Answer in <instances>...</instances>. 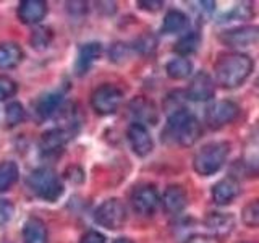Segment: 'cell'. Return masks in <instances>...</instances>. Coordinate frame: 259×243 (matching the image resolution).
Listing matches in <instances>:
<instances>
[{
    "label": "cell",
    "mask_w": 259,
    "mask_h": 243,
    "mask_svg": "<svg viewBox=\"0 0 259 243\" xmlns=\"http://www.w3.org/2000/svg\"><path fill=\"white\" fill-rule=\"evenodd\" d=\"M238 105L232 101H217L214 102L206 112V122L209 128L219 130L225 125H229L238 115Z\"/></svg>",
    "instance_id": "9"
},
{
    "label": "cell",
    "mask_w": 259,
    "mask_h": 243,
    "mask_svg": "<svg viewBox=\"0 0 259 243\" xmlns=\"http://www.w3.org/2000/svg\"><path fill=\"white\" fill-rule=\"evenodd\" d=\"M185 243H221L215 237H210V235H194V237L188 238Z\"/></svg>",
    "instance_id": "35"
},
{
    "label": "cell",
    "mask_w": 259,
    "mask_h": 243,
    "mask_svg": "<svg viewBox=\"0 0 259 243\" xmlns=\"http://www.w3.org/2000/svg\"><path fill=\"white\" fill-rule=\"evenodd\" d=\"M254 68L253 59L241 52H227L222 54L215 62L214 73L215 81L222 88L233 89L246 81Z\"/></svg>",
    "instance_id": "1"
},
{
    "label": "cell",
    "mask_w": 259,
    "mask_h": 243,
    "mask_svg": "<svg viewBox=\"0 0 259 243\" xmlns=\"http://www.w3.org/2000/svg\"><path fill=\"white\" fill-rule=\"evenodd\" d=\"M230 144L227 141H212L204 144L193 159V169L198 175L209 177L217 174L227 162Z\"/></svg>",
    "instance_id": "3"
},
{
    "label": "cell",
    "mask_w": 259,
    "mask_h": 243,
    "mask_svg": "<svg viewBox=\"0 0 259 243\" xmlns=\"http://www.w3.org/2000/svg\"><path fill=\"white\" fill-rule=\"evenodd\" d=\"M113 243H133V241L130 240V238H125V237H121V238H117V240L113 241Z\"/></svg>",
    "instance_id": "36"
},
{
    "label": "cell",
    "mask_w": 259,
    "mask_h": 243,
    "mask_svg": "<svg viewBox=\"0 0 259 243\" xmlns=\"http://www.w3.org/2000/svg\"><path fill=\"white\" fill-rule=\"evenodd\" d=\"M16 89L18 86L10 76L0 75V101H7L8 97H13L16 94Z\"/></svg>",
    "instance_id": "29"
},
{
    "label": "cell",
    "mask_w": 259,
    "mask_h": 243,
    "mask_svg": "<svg viewBox=\"0 0 259 243\" xmlns=\"http://www.w3.org/2000/svg\"><path fill=\"white\" fill-rule=\"evenodd\" d=\"M240 194V183L237 178L225 177L212 186V199L219 206H227Z\"/></svg>",
    "instance_id": "14"
},
{
    "label": "cell",
    "mask_w": 259,
    "mask_h": 243,
    "mask_svg": "<svg viewBox=\"0 0 259 243\" xmlns=\"http://www.w3.org/2000/svg\"><path fill=\"white\" fill-rule=\"evenodd\" d=\"M199 44H201V34L198 31H190L177 40L174 51L177 54H180V57H186L196 52L199 49Z\"/></svg>",
    "instance_id": "24"
},
{
    "label": "cell",
    "mask_w": 259,
    "mask_h": 243,
    "mask_svg": "<svg viewBox=\"0 0 259 243\" xmlns=\"http://www.w3.org/2000/svg\"><path fill=\"white\" fill-rule=\"evenodd\" d=\"M54 39V31L51 28L40 26L37 29L32 31L31 34V46L36 49V51H44L49 47V44L52 43Z\"/></svg>",
    "instance_id": "26"
},
{
    "label": "cell",
    "mask_w": 259,
    "mask_h": 243,
    "mask_svg": "<svg viewBox=\"0 0 259 243\" xmlns=\"http://www.w3.org/2000/svg\"><path fill=\"white\" fill-rule=\"evenodd\" d=\"M24 118V107L20 104V102H10L5 107V124L7 127H16V125H20L21 122Z\"/></svg>",
    "instance_id": "28"
},
{
    "label": "cell",
    "mask_w": 259,
    "mask_h": 243,
    "mask_svg": "<svg viewBox=\"0 0 259 243\" xmlns=\"http://www.w3.org/2000/svg\"><path fill=\"white\" fill-rule=\"evenodd\" d=\"M62 102H63V93L60 91H54V93H47L44 96H40L34 105L36 117L40 120L51 118L54 113L60 109Z\"/></svg>",
    "instance_id": "18"
},
{
    "label": "cell",
    "mask_w": 259,
    "mask_h": 243,
    "mask_svg": "<svg viewBox=\"0 0 259 243\" xmlns=\"http://www.w3.org/2000/svg\"><path fill=\"white\" fill-rule=\"evenodd\" d=\"M241 222L246 227H251V229L259 227V198L249 201L241 209Z\"/></svg>",
    "instance_id": "27"
},
{
    "label": "cell",
    "mask_w": 259,
    "mask_h": 243,
    "mask_svg": "<svg viewBox=\"0 0 259 243\" xmlns=\"http://www.w3.org/2000/svg\"><path fill=\"white\" fill-rule=\"evenodd\" d=\"M79 243H105V237L97 230H88L79 238Z\"/></svg>",
    "instance_id": "33"
},
{
    "label": "cell",
    "mask_w": 259,
    "mask_h": 243,
    "mask_svg": "<svg viewBox=\"0 0 259 243\" xmlns=\"http://www.w3.org/2000/svg\"><path fill=\"white\" fill-rule=\"evenodd\" d=\"M128 52H130V49L125 44L117 43L110 47V59H112V62L120 63L121 60H125L128 57Z\"/></svg>",
    "instance_id": "32"
},
{
    "label": "cell",
    "mask_w": 259,
    "mask_h": 243,
    "mask_svg": "<svg viewBox=\"0 0 259 243\" xmlns=\"http://www.w3.org/2000/svg\"><path fill=\"white\" fill-rule=\"evenodd\" d=\"M20 169L13 160L0 162V193H5L18 182Z\"/></svg>",
    "instance_id": "23"
},
{
    "label": "cell",
    "mask_w": 259,
    "mask_h": 243,
    "mask_svg": "<svg viewBox=\"0 0 259 243\" xmlns=\"http://www.w3.org/2000/svg\"><path fill=\"white\" fill-rule=\"evenodd\" d=\"M23 49L16 43L0 44V70H10L23 62Z\"/></svg>",
    "instance_id": "21"
},
{
    "label": "cell",
    "mask_w": 259,
    "mask_h": 243,
    "mask_svg": "<svg viewBox=\"0 0 259 243\" xmlns=\"http://www.w3.org/2000/svg\"><path fill=\"white\" fill-rule=\"evenodd\" d=\"M165 71H167V76L172 79H185L191 75L193 63L186 59V57H178V59H174L167 63Z\"/></svg>",
    "instance_id": "25"
},
{
    "label": "cell",
    "mask_w": 259,
    "mask_h": 243,
    "mask_svg": "<svg viewBox=\"0 0 259 243\" xmlns=\"http://www.w3.org/2000/svg\"><path fill=\"white\" fill-rule=\"evenodd\" d=\"M13 205L8 199H4V198H0V227L5 225L8 221L12 219L13 216Z\"/></svg>",
    "instance_id": "31"
},
{
    "label": "cell",
    "mask_w": 259,
    "mask_h": 243,
    "mask_svg": "<svg viewBox=\"0 0 259 243\" xmlns=\"http://www.w3.org/2000/svg\"><path fill=\"white\" fill-rule=\"evenodd\" d=\"M94 221L109 230L121 229L126 221L125 205L117 198L105 199L102 205H99V208L94 211Z\"/></svg>",
    "instance_id": "5"
},
{
    "label": "cell",
    "mask_w": 259,
    "mask_h": 243,
    "mask_svg": "<svg viewBox=\"0 0 259 243\" xmlns=\"http://www.w3.org/2000/svg\"><path fill=\"white\" fill-rule=\"evenodd\" d=\"M16 15L24 24H36L47 15V4L44 0H23Z\"/></svg>",
    "instance_id": "16"
},
{
    "label": "cell",
    "mask_w": 259,
    "mask_h": 243,
    "mask_svg": "<svg viewBox=\"0 0 259 243\" xmlns=\"http://www.w3.org/2000/svg\"><path fill=\"white\" fill-rule=\"evenodd\" d=\"M121 101H123V93L115 85H101L91 94V105L99 115H110L120 107Z\"/></svg>",
    "instance_id": "6"
},
{
    "label": "cell",
    "mask_w": 259,
    "mask_h": 243,
    "mask_svg": "<svg viewBox=\"0 0 259 243\" xmlns=\"http://www.w3.org/2000/svg\"><path fill=\"white\" fill-rule=\"evenodd\" d=\"M162 136H164L165 141H174L188 148V146H193L199 140L201 124L193 113H190L186 109H180L177 112H172V115L168 117Z\"/></svg>",
    "instance_id": "2"
},
{
    "label": "cell",
    "mask_w": 259,
    "mask_h": 243,
    "mask_svg": "<svg viewBox=\"0 0 259 243\" xmlns=\"http://www.w3.org/2000/svg\"><path fill=\"white\" fill-rule=\"evenodd\" d=\"M143 10H148V12H157L162 8V2L160 0H146V2H138Z\"/></svg>",
    "instance_id": "34"
},
{
    "label": "cell",
    "mask_w": 259,
    "mask_h": 243,
    "mask_svg": "<svg viewBox=\"0 0 259 243\" xmlns=\"http://www.w3.org/2000/svg\"><path fill=\"white\" fill-rule=\"evenodd\" d=\"M219 39L227 47L232 49H241L249 47L259 43V24H246V26H238L232 29H225Z\"/></svg>",
    "instance_id": "8"
},
{
    "label": "cell",
    "mask_w": 259,
    "mask_h": 243,
    "mask_svg": "<svg viewBox=\"0 0 259 243\" xmlns=\"http://www.w3.org/2000/svg\"><path fill=\"white\" fill-rule=\"evenodd\" d=\"M251 16H253L251 5L249 4H238L237 7L232 8L225 18H227V21H232V20H248V18H251Z\"/></svg>",
    "instance_id": "30"
},
{
    "label": "cell",
    "mask_w": 259,
    "mask_h": 243,
    "mask_svg": "<svg viewBox=\"0 0 259 243\" xmlns=\"http://www.w3.org/2000/svg\"><path fill=\"white\" fill-rule=\"evenodd\" d=\"M162 202L157 190L152 185H143L132 193V208L138 216L149 217Z\"/></svg>",
    "instance_id": "7"
},
{
    "label": "cell",
    "mask_w": 259,
    "mask_h": 243,
    "mask_svg": "<svg viewBox=\"0 0 259 243\" xmlns=\"http://www.w3.org/2000/svg\"><path fill=\"white\" fill-rule=\"evenodd\" d=\"M130 112L138 118V124H149V125H156L159 120V110L151 99L148 97H135V99L130 102Z\"/></svg>",
    "instance_id": "13"
},
{
    "label": "cell",
    "mask_w": 259,
    "mask_h": 243,
    "mask_svg": "<svg viewBox=\"0 0 259 243\" xmlns=\"http://www.w3.org/2000/svg\"><path fill=\"white\" fill-rule=\"evenodd\" d=\"M188 26H190V20L183 12L170 10L164 16L162 32H164V34H178V32H183L188 29Z\"/></svg>",
    "instance_id": "22"
},
{
    "label": "cell",
    "mask_w": 259,
    "mask_h": 243,
    "mask_svg": "<svg viewBox=\"0 0 259 243\" xmlns=\"http://www.w3.org/2000/svg\"><path fill=\"white\" fill-rule=\"evenodd\" d=\"M204 225L212 233L222 237V235H229L233 230L235 217L230 213H209L204 219Z\"/></svg>",
    "instance_id": "19"
},
{
    "label": "cell",
    "mask_w": 259,
    "mask_h": 243,
    "mask_svg": "<svg viewBox=\"0 0 259 243\" xmlns=\"http://www.w3.org/2000/svg\"><path fill=\"white\" fill-rule=\"evenodd\" d=\"M70 138H71V133L62 127L47 130V132L40 136V141H39L40 152L46 154V156H52V154L62 151V148L68 143Z\"/></svg>",
    "instance_id": "12"
},
{
    "label": "cell",
    "mask_w": 259,
    "mask_h": 243,
    "mask_svg": "<svg viewBox=\"0 0 259 243\" xmlns=\"http://www.w3.org/2000/svg\"><path fill=\"white\" fill-rule=\"evenodd\" d=\"M23 243H49L46 224L37 217H29L23 225Z\"/></svg>",
    "instance_id": "20"
},
{
    "label": "cell",
    "mask_w": 259,
    "mask_h": 243,
    "mask_svg": "<svg viewBox=\"0 0 259 243\" xmlns=\"http://www.w3.org/2000/svg\"><path fill=\"white\" fill-rule=\"evenodd\" d=\"M257 86H259V78H257Z\"/></svg>",
    "instance_id": "37"
},
{
    "label": "cell",
    "mask_w": 259,
    "mask_h": 243,
    "mask_svg": "<svg viewBox=\"0 0 259 243\" xmlns=\"http://www.w3.org/2000/svg\"><path fill=\"white\" fill-rule=\"evenodd\" d=\"M126 136H128L130 146H132V151L138 157H146L152 152L154 141H152V136L149 133V130L146 128V125L135 122V124L128 127Z\"/></svg>",
    "instance_id": "10"
},
{
    "label": "cell",
    "mask_w": 259,
    "mask_h": 243,
    "mask_svg": "<svg viewBox=\"0 0 259 243\" xmlns=\"http://www.w3.org/2000/svg\"><path fill=\"white\" fill-rule=\"evenodd\" d=\"M101 54H102V46L99 43H88L84 46H81L76 62H75L76 75H84V73H88V70L99 60Z\"/></svg>",
    "instance_id": "17"
},
{
    "label": "cell",
    "mask_w": 259,
    "mask_h": 243,
    "mask_svg": "<svg viewBox=\"0 0 259 243\" xmlns=\"http://www.w3.org/2000/svg\"><path fill=\"white\" fill-rule=\"evenodd\" d=\"M28 186L34 196L47 202H54L63 194V183L55 170L49 167H40L32 170L28 177Z\"/></svg>",
    "instance_id": "4"
},
{
    "label": "cell",
    "mask_w": 259,
    "mask_h": 243,
    "mask_svg": "<svg viewBox=\"0 0 259 243\" xmlns=\"http://www.w3.org/2000/svg\"><path fill=\"white\" fill-rule=\"evenodd\" d=\"M188 201V194L182 185H170L162 194V206L167 214H178L182 213Z\"/></svg>",
    "instance_id": "15"
},
{
    "label": "cell",
    "mask_w": 259,
    "mask_h": 243,
    "mask_svg": "<svg viewBox=\"0 0 259 243\" xmlns=\"http://www.w3.org/2000/svg\"><path fill=\"white\" fill-rule=\"evenodd\" d=\"M215 85L212 76L207 71H198V75L191 79L186 88V97L194 102H206L214 96Z\"/></svg>",
    "instance_id": "11"
}]
</instances>
